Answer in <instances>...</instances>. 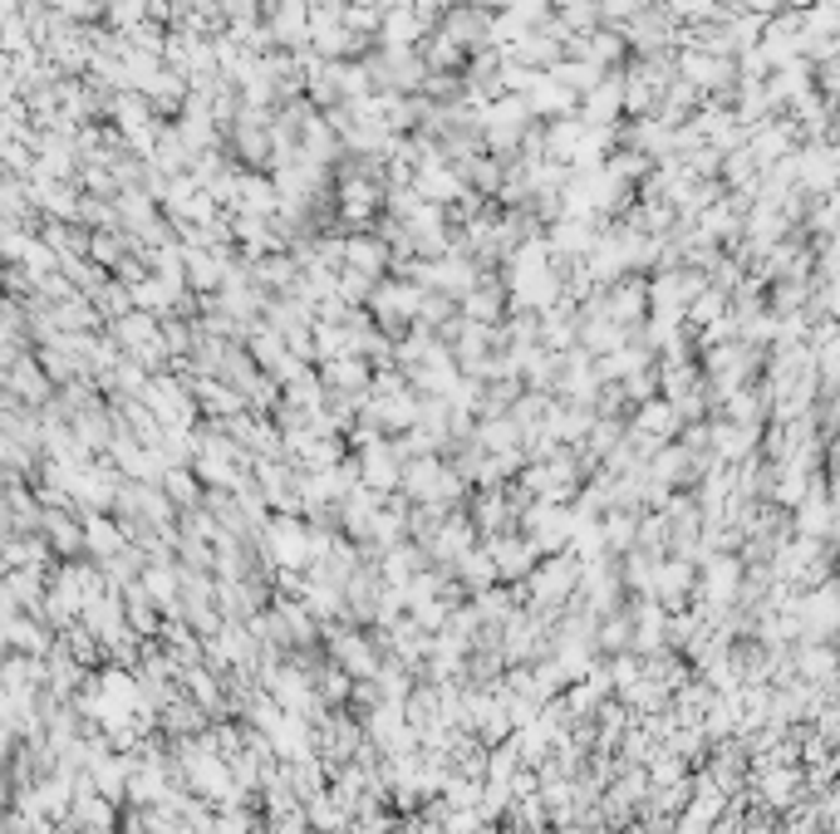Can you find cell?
I'll return each mask as SVG.
<instances>
[{"label":"cell","instance_id":"cell-11","mask_svg":"<svg viewBox=\"0 0 840 834\" xmlns=\"http://www.w3.org/2000/svg\"><path fill=\"white\" fill-rule=\"evenodd\" d=\"M463 314L472 324H496L502 319V290H496V285H482V290L463 294Z\"/></svg>","mask_w":840,"mask_h":834},{"label":"cell","instance_id":"cell-3","mask_svg":"<svg viewBox=\"0 0 840 834\" xmlns=\"http://www.w3.org/2000/svg\"><path fill=\"white\" fill-rule=\"evenodd\" d=\"M492 10H482V5H472V0H467V5H453L443 15V35L453 39L457 49H467V55H472V49H482V45H492Z\"/></svg>","mask_w":840,"mask_h":834},{"label":"cell","instance_id":"cell-18","mask_svg":"<svg viewBox=\"0 0 840 834\" xmlns=\"http://www.w3.org/2000/svg\"><path fill=\"white\" fill-rule=\"evenodd\" d=\"M492 555H496V565L512 575V569H526V559H531V549L526 545H492Z\"/></svg>","mask_w":840,"mask_h":834},{"label":"cell","instance_id":"cell-7","mask_svg":"<svg viewBox=\"0 0 840 834\" xmlns=\"http://www.w3.org/2000/svg\"><path fill=\"white\" fill-rule=\"evenodd\" d=\"M5 388H11V398H25L40 408L45 398H50V373H45L40 359H11V378H5Z\"/></svg>","mask_w":840,"mask_h":834},{"label":"cell","instance_id":"cell-8","mask_svg":"<svg viewBox=\"0 0 840 834\" xmlns=\"http://www.w3.org/2000/svg\"><path fill=\"white\" fill-rule=\"evenodd\" d=\"M227 275H231V265H227V255L221 251H197V245H188V285L192 290H217V285H227Z\"/></svg>","mask_w":840,"mask_h":834},{"label":"cell","instance_id":"cell-10","mask_svg":"<svg viewBox=\"0 0 840 834\" xmlns=\"http://www.w3.org/2000/svg\"><path fill=\"white\" fill-rule=\"evenodd\" d=\"M388 261H394V255H388L384 241H374V235H349L345 265H355V270H364V275H374V280H384Z\"/></svg>","mask_w":840,"mask_h":834},{"label":"cell","instance_id":"cell-12","mask_svg":"<svg viewBox=\"0 0 840 834\" xmlns=\"http://www.w3.org/2000/svg\"><path fill=\"white\" fill-rule=\"evenodd\" d=\"M644 310V285H614V294H610V304H600V314H610L614 324H624V319H634V314Z\"/></svg>","mask_w":840,"mask_h":834},{"label":"cell","instance_id":"cell-19","mask_svg":"<svg viewBox=\"0 0 840 834\" xmlns=\"http://www.w3.org/2000/svg\"><path fill=\"white\" fill-rule=\"evenodd\" d=\"M634 5H639V0H600V15L604 20H629Z\"/></svg>","mask_w":840,"mask_h":834},{"label":"cell","instance_id":"cell-14","mask_svg":"<svg viewBox=\"0 0 840 834\" xmlns=\"http://www.w3.org/2000/svg\"><path fill=\"white\" fill-rule=\"evenodd\" d=\"M113 231H119V226H113ZM113 231H99L89 245V255L104 265V270H119V265L129 261V255H123V235H113Z\"/></svg>","mask_w":840,"mask_h":834},{"label":"cell","instance_id":"cell-17","mask_svg":"<svg viewBox=\"0 0 840 834\" xmlns=\"http://www.w3.org/2000/svg\"><path fill=\"white\" fill-rule=\"evenodd\" d=\"M84 540H89V545L99 549V555H113V549H123V535L113 530V520H104V516H94V520H89V535H84Z\"/></svg>","mask_w":840,"mask_h":834},{"label":"cell","instance_id":"cell-15","mask_svg":"<svg viewBox=\"0 0 840 834\" xmlns=\"http://www.w3.org/2000/svg\"><path fill=\"white\" fill-rule=\"evenodd\" d=\"M679 427V412H673V402H644L639 412V432H653V437H663V432Z\"/></svg>","mask_w":840,"mask_h":834},{"label":"cell","instance_id":"cell-2","mask_svg":"<svg viewBox=\"0 0 840 834\" xmlns=\"http://www.w3.org/2000/svg\"><path fill=\"white\" fill-rule=\"evenodd\" d=\"M404 491L418 500H453L457 491H463V476L447 467H437L433 457H413L404 467Z\"/></svg>","mask_w":840,"mask_h":834},{"label":"cell","instance_id":"cell-6","mask_svg":"<svg viewBox=\"0 0 840 834\" xmlns=\"http://www.w3.org/2000/svg\"><path fill=\"white\" fill-rule=\"evenodd\" d=\"M325 383L335 392H369L374 388V373H369L364 353H339V359H325Z\"/></svg>","mask_w":840,"mask_h":834},{"label":"cell","instance_id":"cell-9","mask_svg":"<svg viewBox=\"0 0 840 834\" xmlns=\"http://www.w3.org/2000/svg\"><path fill=\"white\" fill-rule=\"evenodd\" d=\"M280 182H266V177H256V172H247V182H241V206L237 211H247V216H276L280 211Z\"/></svg>","mask_w":840,"mask_h":834},{"label":"cell","instance_id":"cell-16","mask_svg":"<svg viewBox=\"0 0 840 834\" xmlns=\"http://www.w3.org/2000/svg\"><path fill=\"white\" fill-rule=\"evenodd\" d=\"M590 59H595V64H614V59H624V29H620V35L595 29V35H590Z\"/></svg>","mask_w":840,"mask_h":834},{"label":"cell","instance_id":"cell-4","mask_svg":"<svg viewBox=\"0 0 840 834\" xmlns=\"http://www.w3.org/2000/svg\"><path fill=\"white\" fill-rule=\"evenodd\" d=\"M521 98L531 104V113H541V118H571L575 104H580V94H575V88H565L551 69H541V74H536V84L526 88Z\"/></svg>","mask_w":840,"mask_h":834},{"label":"cell","instance_id":"cell-5","mask_svg":"<svg viewBox=\"0 0 840 834\" xmlns=\"http://www.w3.org/2000/svg\"><path fill=\"white\" fill-rule=\"evenodd\" d=\"M404 451L388 447V442H364V457H359V471H364V486L374 491H394V481H404V467H398Z\"/></svg>","mask_w":840,"mask_h":834},{"label":"cell","instance_id":"cell-1","mask_svg":"<svg viewBox=\"0 0 840 834\" xmlns=\"http://www.w3.org/2000/svg\"><path fill=\"white\" fill-rule=\"evenodd\" d=\"M423 300H428V290H418V285H408V280H379V290H374V314H379V329H404L408 319H418L423 314Z\"/></svg>","mask_w":840,"mask_h":834},{"label":"cell","instance_id":"cell-13","mask_svg":"<svg viewBox=\"0 0 840 834\" xmlns=\"http://www.w3.org/2000/svg\"><path fill=\"white\" fill-rule=\"evenodd\" d=\"M163 491H168L178 506H192V500L202 496V486H197V471H188V467H168L163 471Z\"/></svg>","mask_w":840,"mask_h":834}]
</instances>
